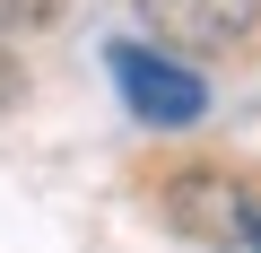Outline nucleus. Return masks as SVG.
I'll use <instances>...</instances> for the list:
<instances>
[{
    "label": "nucleus",
    "instance_id": "5",
    "mask_svg": "<svg viewBox=\"0 0 261 253\" xmlns=\"http://www.w3.org/2000/svg\"><path fill=\"white\" fill-rule=\"evenodd\" d=\"M18 96V70H9V53H0V105H9Z\"/></svg>",
    "mask_w": 261,
    "mask_h": 253
},
{
    "label": "nucleus",
    "instance_id": "4",
    "mask_svg": "<svg viewBox=\"0 0 261 253\" xmlns=\"http://www.w3.org/2000/svg\"><path fill=\"white\" fill-rule=\"evenodd\" d=\"M70 18V0H0V35H44Z\"/></svg>",
    "mask_w": 261,
    "mask_h": 253
},
{
    "label": "nucleus",
    "instance_id": "1",
    "mask_svg": "<svg viewBox=\"0 0 261 253\" xmlns=\"http://www.w3.org/2000/svg\"><path fill=\"white\" fill-rule=\"evenodd\" d=\"M105 70H113V87H122V105L148 122V131H192V122L209 113V87H200V70H183V53H148V44H113L105 53Z\"/></svg>",
    "mask_w": 261,
    "mask_h": 253
},
{
    "label": "nucleus",
    "instance_id": "2",
    "mask_svg": "<svg viewBox=\"0 0 261 253\" xmlns=\"http://www.w3.org/2000/svg\"><path fill=\"white\" fill-rule=\"evenodd\" d=\"M140 18H148V35H157L166 53H183V61H209V53H235V44H252V27H261V0H140Z\"/></svg>",
    "mask_w": 261,
    "mask_h": 253
},
{
    "label": "nucleus",
    "instance_id": "3",
    "mask_svg": "<svg viewBox=\"0 0 261 253\" xmlns=\"http://www.w3.org/2000/svg\"><path fill=\"white\" fill-rule=\"evenodd\" d=\"M166 218H174L183 236L244 244V227H252V201H244L226 175H174V183H166Z\"/></svg>",
    "mask_w": 261,
    "mask_h": 253
}]
</instances>
